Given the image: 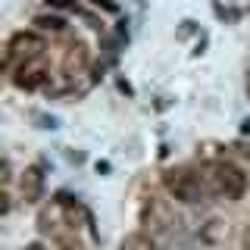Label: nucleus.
<instances>
[{
  "label": "nucleus",
  "mask_w": 250,
  "mask_h": 250,
  "mask_svg": "<svg viewBox=\"0 0 250 250\" xmlns=\"http://www.w3.org/2000/svg\"><path fill=\"white\" fill-rule=\"evenodd\" d=\"M41 188H44V175H41V169H38V166L25 169V175H22V194H25V200H28V203H35L38 197H41Z\"/></svg>",
  "instance_id": "obj_4"
},
{
  "label": "nucleus",
  "mask_w": 250,
  "mask_h": 250,
  "mask_svg": "<svg viewBox=\"0 0 250 250\" xmlns=\"http://www.w3.org/2000/svg\"><path fill=\"white\" fill-rule=\"evenodd\" d=\"M119 250H156V241L147 238L144 231H135V234H128V238H122Z\"/></svg>",
  "instance_id": "obj_6"
},
{
  "label": "nucleus",
  "mask_w": 250,
  "mask_h": 250,
  "mask_svg": "<svg viewBox=\"0 0 250 250\" xmlns=\"http://www.w3.org/2000/svg\"><path fill=\"white\" fill-rule=\"evenodd\" d=\"M35 25H38V31H62L66 28V19L62 16H57V13H41V16H35Z\"/></svg>",
  "instance_id": "obj_7"
},
{
  "label": "nucleus",
  "mask_w": 250,
  "mask_h": 250,
  "mask_svg": "<svg viewBox=\"0 0 250 250\" xmlns=\"http://www.w3.org/2000/svg\"><path fill=\"white\" fill-rule=\"evenodd\" d=\"M163 185H166V191L178 203H197L200 200V182L188 169H169L163 175Z\"/></svg>",
  "instance_id": "obj_2"
},
{
  "label": "nucleus",
  "mask_w": 250,
  "mask_h": 250,
  "mask_svg": "<svg viewBox=\"0 0 250 250\" xmlns=\"http://www.w3.org/2000/svg\"><path fill=\"white\" fill-rule=\"evenodd\" d=\"M47 75H50L47 66L38 57H31V60H22V66L13 69V84L19 91H38L47 82Z\"/></svg>",
  "instance_id": "obj_3"
},
{
  "label": "nucleus",
  "mask_w": 250,
  "mask_h": 250,
  "mask_svg": "<svg viewBox=\"0 0 250 250\" xmlns=\"http://www.w3.org/2000/svg\"><path fill=\"white\" fill-rule=\"evenodd\" d=\"M247 94H250V75H247Z\"/></svg>",
  "instance_id": "obj_9"
},
{
  "label": "nucleus",
  "mask_w": 250,
  "mask_h": 250,
  "mask_svg": "<svg viewBox=\"0 0 250 250\" xmlns=\"http://www.w3.org/2000/svg\"><path fill=\"white\" fill-rule=\"evenodd\" d=\"M213 188L216 194H222L225 200H241L247 191V175L241 166H234V163H219L213 169Z\"/></svg>",
  "instance_id": "obj_1"
},
{
  "label": "nucleus",
  "mask_w": 250,
  "mask_h": 250,
  "mask_svg": "<svg viewBox=\"0 0 250 250\" xmlns=\"http://www.w3.org/2000/svg\"><path fill=\"white\" fill-rule=\"evenodd\" d=\"M241 247H244V250H250V225L244 229V234H241Z\"/></svg>",
  "instance_id": "obj_8"
},
{
  "label": "nucleus",
  "mask_w": 250,
  "mask_h": 250,
  "mask_svg": "<svg viewBox=\"0 0 250 250\" xmlns=\"http://www.w3.org/2000/svg\"><path fill=\"white\" fill-rule=\"evenodd\" d=\"M88 66V50H84L82 44H72L69 47V53H66V60H62V69H66V72H78V69H84Z\"/></svg>",
  "instance_id": "obj_5"
}]
</instances>
